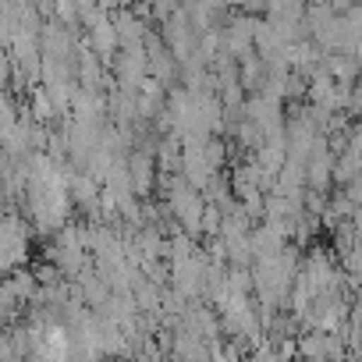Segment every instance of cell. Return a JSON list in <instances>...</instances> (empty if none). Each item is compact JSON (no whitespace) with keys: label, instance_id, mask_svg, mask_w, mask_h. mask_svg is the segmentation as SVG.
Wrapping results in <instances>:
<instances>
[{"label":"cell","instance_id":"cell-1","mask_svg":"<svg viewBox=\"0 0 362 362\" xmlns=\"http://www.w3.org/2000/svg\"><path fill=\"white\" fill-rule=\"evenodd\" d=\"M36 228L29 217H18L15 206H8V217H4V267L8 274L25 267L29 263V242H33Z\"/></svg>","mask_w":362,"mask_h":362},{"label":"cell","instance_id":"cell-2","mask_svg":"<svg viewBox=\"0 0 362 362\" xmlns=\"http://www.w3.org/2000/svg\"><path fill=\"white\" fill-rule=\"evenodd\" d=\"M110 71H114V86L117 89L139 93L146 86V78H149V54H146V47H121V54L114 57Z\"/></svg>","mask_w":362,"mask_h":362},{"label":"cell","instance_id":"cell-3","mask_svg":"<svg viewBox=\"0 0 362 362\" xmlns=\"http://www.w3.org/2000/svg\"><path fill=\"white\" fill-rule=\"evenodd\" d=\"M341 192H344V196H348V199H351V203H355L358 210H362V170H358V174H355V177L348 181V185H344Z\"/></svg>","mask_w":362,"mask_h":362},{"label":"cell","instance_id":"cell-4","mask_svg":"<svg viewBox=\"0 0 362 362\" xmlns=\"http://www.w3.org/2000/svg\"><path fill=\"white\" fill-rule=\"evenodd\" d=\"M348 114H351L355 121H362V78L351 86V103H348Z\"/></svg>","mask_w":362,"mask_h":362},{"label":"cell","instance_id":"cell-5","mask_svg":"<svg viewBox=\"0 0 362 362\" xmlns=\"http://www.w3.org/2000/svg\"><path fill=\"white\" fill-rule=\"evenodd\" d=\"M355 4H358V8H362V0H355Z\"/></svg>","mask_w":362,"mask_h":362}]
</instances>
